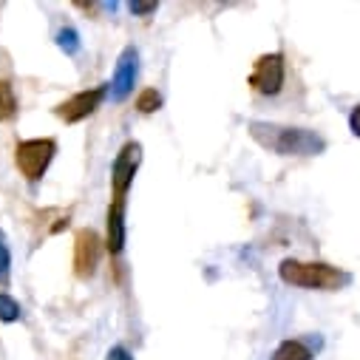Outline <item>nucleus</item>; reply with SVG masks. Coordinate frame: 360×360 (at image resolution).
<instances>
[{"label": "nucleus", "instance_id": "1a4fd4ad", "mask_svg": "<svg viewBox=\"0 0 360 360\" xmlns=\"http://www.w3.org/2000/svg\"><path fill=\"white\" fill-rule=\"evenodd\" d=\"M105 247L111 255H120L125 247V199H114L108 207V236Z\"/></svg>", "mask_w": 360, "mask_h": 360}, {"label": "nucleus", "instance_id": "f03ea898", "mask_svg": "<svg viewBox=\"0 0 360 360\" xmlns=\"http://www.w3.org/2000/svg\"><path fill=\"white\" fill-rule=\"evenodd\" d=\"M278 276L284 284L292 287H307V290H338L340 284H346V276L340 269L321 264V261H295L287 258L278 266Z\"/></svg>", "mask_w": 360, "mask_h": 360}, {"label": "nucleus", "instance_id": "4468645a", "mask_svg": "<svg viewBox=\"0 0 360 360\" xmlns=\"http://www.w3.org/2000/svg\"><path fill=\"white\" fill-rule=\"evenodd\" d=\"M20 318V307L15 298L9 295H0V321H6V323H15Z\"/></svg>", "mask_w": 360, "mask_h": 360}, {"label": "nucleus", "instance_id": "a211bd4d", "mask_svg": "<svg viewBox=\"0 0 360 360\" xmlns=\"http://www.w3.org/2000/svg\"><path fill=\"white\" fill-rule=\"evenodd\" d=\"M349 125H352V134H354V136H360V105L352 111V117H349Z\"/></svg>", "mask_w": 360, "mask_h": 360}, {"label": "nucleus", "instance_id": "0eeeda50", "mask_svg": "<svg viewBox=\"0 0 360 360\" xmlns=\"http://www.w3.org/2000/svg\"><path fill=\"white\" fill-rule=\"evenodd\" d=\"M103 100H105V88H91V91H79V94H74L71 100L60 103V105L54 108V114H57L63 122H79V120H85V117H91V114L103 105Z\"/></svg>", "mask_w": 360, "mask_h": 360}, {"label": "nucleus", "instance_id": "9b49d317", "mask_svg": "<svg viewBox=\"0 0 360 360\" xmlns=\"http://www.w3.org/2000/svg\"><path fill=\"white\" fill-rule=\"evenodd\" d=\"M18 114V97L9 79H0V120H12Z\"/></svg>", "mask_w": 360, "mask_h": 360}, {"label": "nucleus", "instance_id": "39448f33", "mask_svg": "<svg viewBox=\"0 0 360 360\" xmlns=\"http://www.w3.org/2000/svg\"><path fill=\"white\" fill-rule=\"evenodd\" d=\"M100 252H103V241L91 227L77 230V236H74V273H77V278H91L97 273Z\"/></svg>", "mask_w": 360, "mask_h": 360}, {"label": "nucleus", "instance_id": "7ed1b4c3", "mask_svg": "<svg viewBox=\"0 0 360 360\" xmlns=\"http://www.w3.org/2000/svg\"><path fill=\"white\" fill-rule=\"evenodd\" d=\"M54 153H57L54 139H26L15 148V165H18L20 176H26L29 182H40L54 159Z\"/></svg>", "mask_w": 360, "mask_h": 360}, {"label": "nucleus", "instance_id": "f3484780", "mask_svg": "<svg viewBox=\"0 0 360 360\" xmlns=\"http://www.w3.org/2000/svg\"><path fill=\"white\" fill-rule=\"evenodd\" d=\"M105 360H134L131 354H128V349L125 346H114L111 352H108V357Z\"/></svg>", "mask_w": 360, "mask_h": 360}, {"label": "nucleus", "instance_id": "f257e3e1", "mask_svg": "<svg viewBox=\"0 0 360 360\" xmlns=\"http://www.w3.org/2000/svg\"><path fill=\"white\" fill-rule=\"evenodd\" d=\"M250 136L273 153L281 156H309L323 150V139L304 128H284V125H266V122H250Z\"/></svg>", "mask_w": 360, "mask_h": 360}, {"label": "nucleus", "instance_id": "9d476101", "mask_svg": "<svg viewBox=\"0 0 360 360\" xmlns=\"http://www.w3.org/2000/svg\"><path fill=\"white\" fill-rule=\"evenodd\" d=\"M269 360H312V349L304 340H284Z\"/></svg>", "mask_w": 360, "mask_h": 360}, {"label": "nucleus", "instance_id": "6e6552de", "mask_svg": "<svg viewBox=\"0 0 360 360\" xmlns=\"http://www.w3.org/2000/svg\"><path fill=\"white\" fill-rule=\"evenodd\" d=\"M136 74H139V54H136V49H125L120 54V63H117V71H114V82H111V97L117 103H122L134 91Z\"/></svg>", "mask_w": 360, "mask_h": 360}, {"label": "nucleus", "instance_id": "f8f14e48", "mask_svg": "<svg viewBox=\"0 0 360 360\" xmlns=\"http://www.w3.org/2000/svg\"><path fill=\"white\" fill-rule=\"evenodd\" d=\"M159 105H162V97H159V91H153V88H145V91L136 97V108L142 114H153Z\"/></svg>", "mask_w": 360, "mask_h": 360}, {"label": "nucleus", "instance_id": "2eb2a0df", "mask_svg": "<svg viewBox=\"0 0 360 360\" xmlns=\"http://www.w3.org/2000/svg\"><path fill=\"white\" fill-rule=\"evenodd\" d=\"M57 43H60V49L68 51V54L79 51V34H77L74 29H63V32L57 34Z\"/></svg>", "mask_w": 360, "mask_h": 360}, {"label": "nucleus", "instance_id": "ddd939ff", "mask_svg": "<svg viewBox=\"0 0 360 360\" xmlns=\"http://www.w3.org/2000/svg\"><path fill=\"white\" fill-rule=\"evenodd\" d=\"M9 266H12V252L6 247V238H4V230H0V284H9Z\"/></svg>", "mask_w": 360, "mask_h": 360}, {"label": "nucleus", "instance_id": "dca6fc26", "mask_svg": "<svg viewBox=\"0 0 360 360\" xmlns=\"http://www.w3.org/2000/svg\"><path fill=\"white\" fill-rule=\"evenodd\" d=\"M131 12L134 15H153L156 12V4H153V0H148V4H145V0H134V4H131Z\"/></svg>", "mask_w": 360, "mask_h": 360}, {"label": "nucleus", "instance_id": "20e7f679", "mask_svg": "<svg viewBox=\"0 0 360 360\" xmlns=\"http://www.w3.org/2000/svg\"><path fill=\"white\" fill-rule=\"evenodd\" d=\"M284 85V57L281 54H264L255 60L250 71V88L264 97H276Z\"/></svg>", "mask_w": 360, "mask_h": 360}, {"label": "nucleus", "instance_id": "423d86ee", "mask_svg": "<svg viewBox=\"0 0 360 360\" xmlns=\"http://www.w3.org/2000/svg\"><path fill=\"white\" fill-rule=\"evenodd\" d=\"M139 159H142V145L139 142H128L122 145V150L117 153L114 159V167H111V182H114V199H125L131 182H134V173L139 167Z\"/></svg>", "mask_w": 360, "mask_h": 360}]
</instances>
